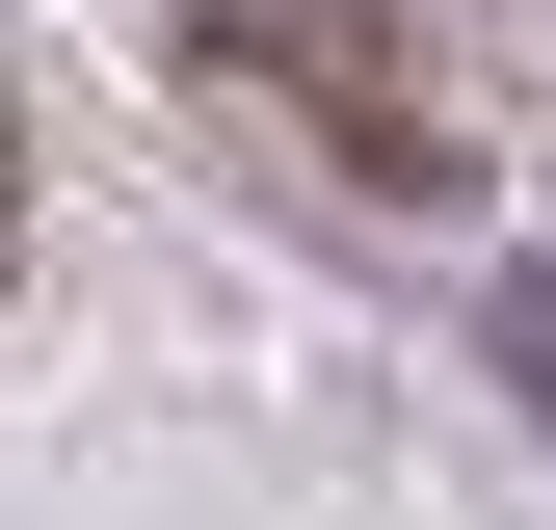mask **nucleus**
Instances as JSON below:
<instances>
[{
    "label": "nucleus",
    "mask_w": 556,
    "mask_h": 530,
    "mask_svg": "<svg viewBox=\"0 0 556 530\" xmlns=\"http://www.w3.org/2000/svg\"><path fill=\"white\" fill-rule=\"evenodd\" d=\"M477 318H504V371H530V425H556V265H504Z\"/></svg>",
    "instance_id": "f03ea898"
},
{
    "label": "nucleus",
    "mask_w": 556,
    "mask_h": 530,
    "mask_svg": "<svg viewBox=\"0 0 556 530\" xmlns=\"http://www.w3.org/2000/svg\"><path fill=\"white\" fill-rule=\"evenodd\" d=\"M186 80L292 106L371 213H451V80H425V27H397V0H186Z\"/></svg>",
    "instance_id": "f257e3e1"
}]
</instances>
